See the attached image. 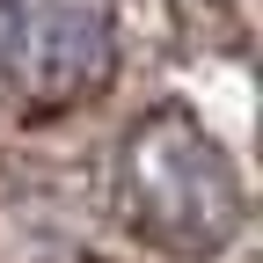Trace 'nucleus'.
Here are the masks:
<instances>
[{
    "instance_id": "nucleus-2",
    "label": "nucleus",
    "mask_w": 263,
    "mask_h": 263,
    "mask_svg": "<svg viewBox=\"0 0 263 263\" xmlns=\"http://www.w3.org/2000/svg\"><path fill=\"white\" fill-rule=\"evenodd\" d=\"M110 73V0H0V103L51 117Z\"/></svg>"
},
{
    "instance_id": "nucleus-1",
    "label": "nucleus",
    "mask_w": 263,
    "mask_h": 263,
    "mask_svg": "<svg viewBox=\"0 0 263 263\" xmlns=\"http://www.w3.org/2000/svg\"><path fill=\"white\" fill-rule=\"evenodd\" d=\"M124 212L161 249H219L241 219V183L190 110H161L124 146Z\"/></svg>"
}]
</instances>
